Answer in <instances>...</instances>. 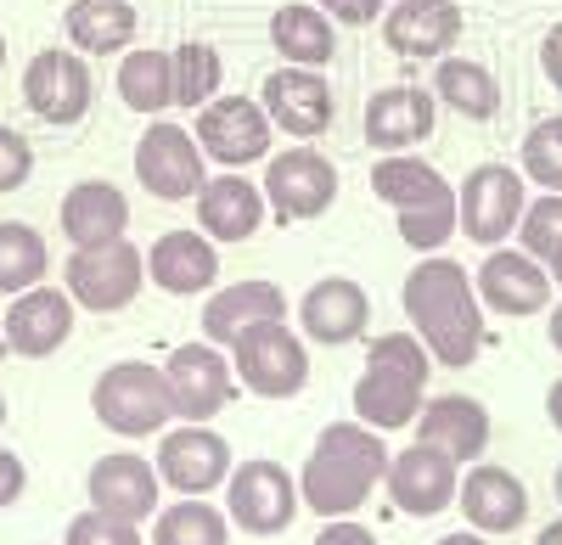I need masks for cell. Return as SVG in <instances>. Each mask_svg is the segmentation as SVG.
<instances>
[{
	"label": "cell",
	"instance_id": "1",
	"mask_svg": "<svg viewBox=\"0 0 562 545\" xmlns=\"http://www.w3.org/2000/svg\"><path fill=\"white\" fill-rule=\"evenodd\" d=\"M405 321L422 338L439 366L461 372L473 366L484 349V315H479V287L450 253H422V264L405 276Z\"/></svg>",
	"mask_w": 562,
	"mask_h": 545
},
{
	"label": "cell",
	"instance_id": "2",
	"mask_svg": "<svg viewBox=\"0 0 562 545\" xmlns=\"http://www.w3.org/2000/svg\"><path fill=\"white\" fill-rule=\"evenodd\" d=\"M389 473V444L366 422H326L299 467V501L315 518H355Z\"/></svg>",
	"mask_w": 562,
	"mask_h": 545
},
{
	"label": "cell",
	"instance_id": "3",
	"mask_svg": "<svg viewBox=\"0 0 562 545\" xmlns=\"http://www.w3.org/2000/svg\"><path fill=\"white\" fill-rule=\"evenodd\" d=\"M428 372H434V354L422 349L416 332L371 338L360 383H355V422L378 433L411 428L422 417V405H428Z\"/></svg>",
	"mask_w": 562,
	"mask_h": 545
},
{
	"label": "cell",
	"instance_id": "4",
	"mask_svg": "<svg viewBox=\"0 0 562 545\" xmlns=\"http://www.w3.org/2000/svg\"><path fill=\"white\" fill-rule=\"evenodd\" d=\"M371 192H378L394 219L400 242L416 253H439L456 237V186L416 152H383L371 163Z\"/></svg>",
	"mask_w": 562,
	"mask_h": 545
},
{
	"label": "cell",
	"instance_id": "5",
	"mask_svg": "<svg viewBox=\"0 0 562 545\" xmlns=\"http://www.w3.org/2000/svg\"><path fill=\"white\" fill-rule=\"evenodd\" d=\"M90 411L108 433L124 439H158L175 422V399L164 383V366H147V360H119L97 377L90 388Z\"/></svg>",
	"mask_w": 562,
	"mask_h": 545
},
{
	"label": "cell",
	"instance_id": "6",
	"mask_svg": "<svg viewBox=\"0 0 562 545\" xmlns=\"http://www.w3.org/2000/svg\"><path fill=\"white\" fill-rule=\"evenodd\" d=\"M63 287L79 309L90 315H113V309H130L147 287V253H140L130 237H113V242H90V248H74L68 253V270H63Z\"/></svg>",
	"mask_w": 562,
	"mask_h": 545
},
{
	"label": "cell",
	"instance_id": "7",
	"mask_svg": "<svg viewBox=\"0 0 562 545\" xmlns=\"http://www.w3.org/2000/svg\"><path fill=\"white\" fill-rule=\"evenodd\" d=\"M237 383L259 399H293L310 388V349L288 321H259L225 349Z\"/></svg>",
	"mask_w": 562,
	"mask_h": 545
},
{
	"label": "cell",
	"instance_id": "8",
	"mask_svg": "<svg viewBox=\"0 0 562 545\" xmlns=\"http://www.w3.org/2000/svg\"><path fill=\"white\" fill-rule=\"evenodd\" d=\"M259 192H265V203H270V214H276L281 225L321 219L326 208L338 203V163L326 158V152H315V147L270 152Z\"/></svg>",
	"mask_w": 562,
	"mask_h": 545
},
{
	"label": "cell",
	"instance_id": "9",
	"mask_svg": "<svg viewBox=\"0 0 562 545\" xmlns=\"http://www.w3.org/2000/svg\"><path fill=\"white\" fill-rule=\"evenodd\" d=\"M529 197H524V174L512 163H479L473 174L456 186V231L479 248H501L518 231Z\"/></svg>",
	"mask_w": 562,
	"mask_h": 545
},
{
	"label": "cell",
	"instance_id": "10",
	"mask_svg": "<svg viewBox=\"0 0 562 545\" xmlns=\"http://www.w3.org/2000/svg\"><path fill=\"white\" fill-rule=\"evenodd\" d=\"M225 518H231V529H243L254 540L281 534L299 518V478L281 462H265V456L231 467V478H225Z\"/></svg>",
	"mask_w": 562,
	"mask_h": 545
},
{
	"label": "cell",
	"instance_id": "11",
	"mask_svg": "<svg viewBox=\"0 0 562 545\" xmlns=\"http://www.w3.org/2000/svg\"><path fill=\"white\" fill-rule=\"evenodd\" d=\"M135 180L147 186L158 203H186L203 192L209 180V158L198 147L192 129H180L169 118H153L135 141Z\"/></svg>",
	"mask_w": 562,
	"mask_h": 545
},
{
	"label": "cell",
	"instance_id": "12",
	"mask_svg": "<svg viewBox=\"0 0 562 545\" xmlns=\"http://www.w3.org/2000/svg\"><path fill=\"white\" fill-rule=\"evenodd\" d=\"M164 383H169V399H175V417L180 422H209L220 417L231 399H237V372H231V354L214 349V343H180L169 349L164 360Z\"/></svg>",
	"mask_w": 562,
	"mask_h": 545
},
{
	"label": "cell",
	"instance_id": "13",
	"mask_svg": "<svg viewBox=\"0 0 562 545\" xmlns=\"http://www.w3.org/2000/svg\"><path fill=\"white\" fill-rule=\"evenodd\" d=\"M90 96H97V79H90V63L68 45H45L40 57H29L23 68V102L40 124L68 129L90 113Z\"/></svg>",
	"mask_w": 562,
	"mask_h": 545
},
{
	"label": "cell",
	"instance_id": "14",
	"mask_svg": "<svg viewBox=\"0 0 562 545\" xmlns=\"http://www.w3.org/2000/svg\"><path fill=\"white\" fill-rule=\"evenodd\" d=\"M153 467H158V484L175 495H214L237 462H231L225 433H214L209 422H180V428L158 433Z\"/></svg>",
	"mask_w": 562,
	"mask_h": 545
},
{
	"label": "cell",
	"instance_id": "15",
	"mask_svg": "<svg viewBox=\"0 0 562 545\" xmlns=\"http://www.w3.org/2000/svg\"><path fill=\"white\" fill-rule=\"evenodd\" d=\"M198 147L203 158L225 163V169H243V163H265L270 141H276V124L254 96H214L209 107H198Z\"/></svg>",
	"mask_w": 562,
	"mask_h": 545
},
{
	"label": "cell",
	"instance_id": "16",
	"mask_svg": "<svg viewBox=\"0 0 562 545\" xmlns=\"http://www.w3.org/2000/svg\"><path fill=\"white\" fill-rule=\"evenodd\" d=\"M394 507L405 518H439L456 507V489H461V467L434 444H405L400 456H389V473H383Z\"/></svg>",
	"mask_w": 562,
	"mask_h": 545
},
{
	"label": "cell",
	"instance_id": "17",
	"mask_svg": "<svg viewBox=\"0 0 562 545\" xmlns=\"http://www.w3.org/2000/svg\"><path fill=\"white\" fill-rule=\"evenodd\" d=\"M259 107L270 113L276 129H288L293 141H315V135L333 129V84H326L321 68H276L265 73Z\"/></svg>",
	"mask_w": 562,
	"mask_h": 545
},
{
	"label": "cell",
	"instance_id": "18",
	"mask_svg": "<svg viewBox=\"0 0 562 545\" xmlns=\"http://www.w3.org/2000/svg\"><path fill=\"white\" fill-rule=\"evenodd\" d=\"M378 23H383L389 52L405 57V63H439V57H450L461 29H467L456 0H394Z\"/></svg>",
	"mask_w": 562,
	"mask_h": 545
},
{
	"label": "cell",
	"instance_id": "19",
	"mask_svg": "<svg viewBox=\"0 0 562 545\" xmlns=\"http://www.w3.org/2000/svg\"><path fill=\"white\" fill-rule=\"evenodd\" d=\"M439 124V102H434V90H422V84H383L378 96L366 102V147H378V152H411L422 147L434 135Z\"/></svg>",
	"mask_w": 562,
	"mask_h": 545
},
{
	"label": "cell",
	"instance_id": "20",
	"mask_svg": "<svg viewBox=\"0 0 562 545\" xmlns=\"http://www.w3.org/2000/svg\"><path fill=\"white\" fill-rule=\"evenodd\" d=\"M85 495L90 507L108 512V518H124V523H147L158 518V467L147 456H135V450H119V456H102L97 467H90L85 478Z\"/></svg>",
	"mask_w": 562,
	"mask_h": 545
},
{
	"label": "cell",
	"instance_id": "21",
	"mask_svg": "<svg viewBox=\"0 0 562 545\" xmlns=\"http://www.w3.org/2000/svg\"><path fill=\"white\" fill-rule=\"evenodd\" d=\"M74 298L68 287H29L12 298L7 309V321H0V332H7V349L23 354V360H45V354H57L68 338H74Z\"/></svg>",
	"mask_w": 562,
	"mask_h": 545
},
{
	"label": "cell",
	"instance_id": "22",
	"mask_svg": "<svg viewBox=\"0 0 562 545\" xmlns=\"http://www.w3.org/2000/svg\"><path fill=\"white\" fill-rule=\"evenodd\" d=\"M411 428H416V444H434L456 467H467L490 450V405L473 394H434Z\"/></svg>",
	"mask_w": 562,
	"mask_h": 545
},
{
	"label": "cell",
	"instance_id": "23",
	"mask_svg": "<svg viewBox=\"0 0 562 545\" xmlns=\"http://www.w3.org/2000/svg\"><path fill=\"white\" fill-rule=\"evenodd\" d=\"M551 293H557L551 270L524 248H495L479 264V304H490L495 315H540L551 309Z\"/></svg>",
	"mask_w": 562,
	"mask_h": 545
},
{
	"label": "cell",
	"instance_id": "24",
	"mask_svg": "<svg viewBox=\"0 0 562 545\" xmlns=\"http://www.w3.org/2000/svg\"><path fill=\"white\" fill-rule=\"evenodd\" d=\"M456 507L467 512V529L512 534V529H524V518H529V489L518 484V473H506L495 462H473L461 473Z\"/></svg>",
	"mask_w": 562,
	"mask_h": 545
},
{
	"label": "cell",
	"instance_id": "25",
	"mask_svg": "<svg viewBox=\"0 0 562 545\" xmlns=\"http://www.w3.org/2000/svg\"><path fill=\"white\" fill-rule=\"evenodd\" d=\"M299 327L310 343H326V349H344L355 343L366 327H371V298L360 282L349 276H321L304 298H299Z\"/></svg>",
	"mask_w": 562,
	"mask_h": 545
},
{
	"label": "cell",
	"instance_id": "26",
	"mask_svg": "<svg viewBox=\"0 0 562 545\" xmlns=\"http://www.w3.org/2000/svg\"><path fill=\"white\" fill-rule=\"evenodd\" d=\"M265 214H270L265 192L254 180H243L237 169L203 180V192H198V231L209 242H248L265 225Z\"/></svg>",
	"mask_w": 562,
	"mask_h": 545
},
{
	"label": "cell",
	"instance_id": "27",
	"mask_svg": "<svg viewBox=\"0 0 562 545\" xmlns=\"http://www.w3.org/2000/svg\"><path fill=\"white\" fill-rule=\"evenodd\" d=\"M259 321H288V293L276 282H231V287L209 293V304H203V343L231 349Z\"/></svg>",
	"mask_w": 562,
	"mask_h": 545
},
{
	"label": "cell",
	"instance_id": "28",
	"mask_svg": "<svg viewBox=\"0 0 562 545\" xmlns=\"http://www.w3.org/2000/svg\"><path fill=\"white\" fill-rule=\"evenodd\" d=\"M147 282L175 293V298L209 293L220 282V248L203 231H164L147 248Z\"/></svg>",
	"mask_w": 562,
	"mask_h": 545
},
{
	"label": "cell",
	"instance_id": "29",
	"mask_svg": "<svg viewBox=\"0 0 562 545\" xmlns=\"http://www.w3.org/2000/svg\"><path fill=\"white\" fill-rule=\"evenodd\" d=\"M57 225L68 248H90V242H113L130 231V197L113 186V180H79V186L63 192Z\"/></svg>",
	"mask_w": 562,
	"mask_h": 545
},
{
	"label": "cell",
	"instance_id": "30",
	"mask_svg": "<svg viewBox=\"0 0 562 545\" xmlns=\"http://www.w3.org/2000/svg\"><path fill=\"white\" fill-rule=\"evenodd\" d=\"M270 45L276 57H288L293 68H326L338 57V23L321 7H304V0H288L270 18Z\"/></svg>",
	"mask_w": 562,
	"mask_h": 545
},
{
	"label": "cell",
	"instance_id": "31",
	"mask_svg": "<svg viewBox=\"0 0 562 545\" xmlns=\"http://www.w3.org/2000/svg\"><path fill=\"white\" fill-rule=\"evenodd\" d=\"M63 29L79 57H113V52H130L140 18L130 0H74L63 12Z\"/></svg>",
	"mask_w": 562,
	"mask_h": 545
},
{
	"label": "cell",
	"instance_id": "32",
	"mask_svg": "<svg viewBox=\"0 0 562 545\" xmlns=\"http://www.w3.org/2000/svg\"><path fill=\"white\" fill-rule=\"evenodd\" d=\"M434 90H439V102L461 118H473V124H490L501 113V84L484 63L473 57H439L434 63Z\"/></svg>",
	"mask_w": 562,
	"mask_h": 545
},
{
	"label": "cell",
	"instance_id": "33",
	"mask_svg": "<svg viewBox=\"0 0 562 545\" xmlns=\"http://www.w3.org/2000/svg\"><path fill=\"white\" fill-rule=\"evenodd\" d=\"M52 270V248L29 219H0V298H18L45 282Z\"/></svg>",
	"mask_w": 562,
	"mask_h": 545
},
{
	"label": "cell",
	"instance_id": "34",
	"mask_svg": "<svg viewBox=\"0 0 562 545\" xmlns=\"http://www.w3.org/2000/svg\"><path fill=\"white\" fill-rule=\"evenodd\" d=\"M119 102L130 113L175 107V63H169V52H124V63H119Z\"/></svg>",
	"mask_w": 562,
	"mask_h": 545
},
{
	"label": "cell",
	"instance_id": "35",
	"mask_svg": "<svg viewBox=\"0 0 562 545\" xmlns=\"http://www.w3.org/2000/svg\"><path fill=\"white\" fill-rule=\"evenodd\" d=\"M153 545H231V518L203 495H180L153 518Z\"/></svg>",
	"mask_w": 562,
	"mask_h": 545
},
{
	"label": "cell",
	"instance_id": "36",
	"mask_svg": "<svg viewBox=\"0 0 562 545\" xmlns=\"http://www.w3.org/2000/svg\"><path fill=\"white\" fill-rule=\"evenodd\" d=\"M175 63V107H209L220 96V79H225V63L209 39H186L169 52Z\"/></svg>",
	"mask_w": 562,
	"mask_h": 545
},
{
	"label": "cell",
	"instance_id": "37",
	"mask_svg": "<svg viewBox=\"0 0 562 545\" xmlns=\"http://www.w3.org/2000/svg\"><path fill=\"white\" fill-rule=\"evenodd\" d=\"M524 174L540 192H562V113L535 118L524 135Z\"/></svg>",
	"mask_w": 562,
	"mask_h": 545
},
{
	"label": "cell",
	"instance_id": "38",
	"mask_svg": "<svg viewBox=\"0 0 562 545\" xmlns=\"http://www.w3.org/2000/svg\"><path fill=\"white\" fill-rule=\"evenodd\" d=\"M518 248L529 253V259H551L557 248H562V192H540V197H529V208H524V219H518Z\"/></svg>",
	"mask_w": 562,
	"mask_h": 545
},
{
	"label": "cell",
	"instance_id": "39",
	"mask_svg": "<svg viewBox=\"0 0 562 545\" xmlns=\"http://www.w3.org/2000/svg\"><path fill=\"white\" fill-rule=\"evenodd\" d=\"M63 545H140V523H124V518H108V512L90 507L68 523Z\"/></svg>",
	"mask_w": 562,
	"mask_h": 545
},
{
	"label": "cell",
	"instance_id": "40",
	"mask_svg": "<svg viewBox=\"0 0 562 545\" xmlns=\"http://www.w3.org/2000/svg\"><path fill=\"white\" fill-rule=\"evenodd\" d=\"M29 174H34V147L23 141L18 129L0 124V192H18V186H29Z\"/></svg>",
	"mask_w": 562,
	"mask_h": 545
},
{
	"label": "cell",
	"instance_id": "41",
	"mask_svg": "<svg viewBox=\"0 0 562 545\" xmlns=\"http://www.w3.org/2000/svg\"><path fill=\"white\" fill-rule=\"evenodd\" d=\"M315 7L333 18V23H344V29H371V23L383 18L389 0H315Z\"/></svg>",
	"mask_w": 562,
	"mask_h": 545
},
{
	"label": "cell",
	"instance_id": "42",
	"mask_svg": "<svg viewBox=\"0 0 562 545\" xmlns=\"http://www.w3.org/2000/svg\"><path fill=\"white\" fill-rule=\"evenodd\" d=\"M23 489H29V467H23V456H18V450H0V512H7Z\"/></svg>",
	"mask_w": 562,
	"mask_h": 545
},
{
	"label": "cell",
	"instance_id": "43",
	"mask_svg": "<svg viewBox=\"0 0 562 545\" xmlns=\"http://www.w3.org/2000/svg\"><path fill=\"white\" fill-rule=\"evenodd\" d=\"M315 545H378V534H371L366 523H355V518H326Z\"/></svg>",
	"mask_w": 562,
	"mask_h": 545
},
{
	"label": "cell",
	"instance_id": "44",
	"mask_svg": "<svg viewBox=\"0 0 562 545\" xmlns=\"http://www.w3.org/2000/svg\"><path fill=\"white\" fill-rule=\"evenodd\" d=\"M540 73L551 79V90H562V23H551L540 39Z\"/></svg>",
	"mask_w": 562,
	"mask_h": 545
},
{
	"label": "cell",
	"instance_id": "45",
	"mask_svg": "<svg viewBox=\"0 0 562 545\" xmlns=\"http://www.w3.org/2000/svg\"><path fill=\"white\" fill-rule=\"evenodd\" d=\"M546 417H551V428L562 433V377H557V383L546 388Z\"/></svg>",
	"mask_w": 562,
	"mask_h": 545
},
{
	"label": "cell",
	"instance_id": "46",
	"mask_svg": "<svg viewBox=\"0 0 562 545\" xmlns=\"http://www.w3.org/2000/svg\"><path fill=\"white\" fill-rule=\"evenodd\" d=\"M439 545H490V534H479V529H456V534H445Z\"/></svg>",
	"mask_w": 562,
	"mask_h": 545
},
{
	"label": "cell",
	"instance_id": "47",
	"mask_svg": "<svg viewBox=\"0 0 562 545\" xmlns=\"http://www.w3.org/2000/svg\"><path fill=\"white\" fill-rule=\"evenodd\" d=\"M546 338H551V349L562 354V304H557V309L546 315Z\"/></svg>",
	"mask_w": 562,
	"mask_h": 545
},
{
	"label": "cell",
	"instance_id": "48",
	"mask_svg": "<svg viewBox=\"0 0 562 545\" xmlns=\"http://www.w3.org/2000/svg\"><path fill=\"white\" fill-rule=\"evenodd\" d=\"M535 545H562V518H557V523H546V529L535 534Z\"/></svg>",
	"mask_w": 562,
	"mask_h": 545
},
{
	"label": "cell",
	"instance_id": "49",
	"mask_svg": "<svg viewBox=\"0 0 562 545\" xmlns=\"http://www.w3.org/2000/svg\"><path fill=\"white\" fill-rule=\"evenodd\" d=\"M546 270H551V282H557V287H562V248H557V253H551V259H546Z\"/></svg>",
	"mask_w": 562,
	"mask_h": 545
},
{
	"label": "cell",
	"instance_id": "50",
	"mask_svg": "<svg viewBox=\"0 0 562 545\" xmlns=\"http://www.w3.org/2000/svg\"><path fill=\"white\" fill-rule=\"evenodd\" d=\"M0 428H7V394H0Z\"/></svg>",
	"mask_w": 562,
	"mask_h": 545
},
{
	"label": "cell",
	"instance_id": "51",
	"mask_svg": "<svg viewBox=\"0 0 562 545\" xmlns=\"http://www.w3.org/2000/svg\"><path fill=\"white\" fill-rule=\"evenodd\" d=\"M0 68H7V34H0Z\"/></svg>",
	"mask_w": 562,
	"mask_h": 545
},
{
	"label": "cell",
	"instance_id": "52",
	"mask_svg": "<svg viewBox=\"0 0 562 545\" xmlns=\"http://www.w3.org/2000/svg\"><path fill=\"white\" fill-rule=\"evenodd\" d=\"M7 354H12V349H7V332H0V360H7Z\"/></svg>",
	"mask_w": 562,
	"mask_h": 545
},
{
	"label": "cell",
	"instance_id": "53",
	"mask_svg": "<svg viewBox=\"0 0 562 545\" xmlns=\"http://www.w3.org/2000/svg\"><path fill=\"white\" fill-rule=\"evenodd\" d=\"M557 501H562V467H557Z\"/></svg>",
	"mask_w": 562,
	"mask_h": 545
}]
</instances>
